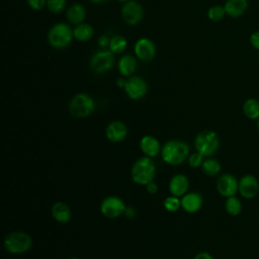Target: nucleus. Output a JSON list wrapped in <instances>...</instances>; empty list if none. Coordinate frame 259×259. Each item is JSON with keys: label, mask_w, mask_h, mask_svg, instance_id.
Returning <instances> with one entry per match:
<instances>
[{"label": "nucleus", "mask_w": 259, "mask_h": 259, "mask_svg": "<svg viewBox=\"0 0 259 259\" xmlns=\"http://www.w3.org/2000/svg\"><path fill=\"white\" fill-rule=\"evenodd\" d=\"M189 146L181 140L167 141L161 149L162 160L171 166L182 164L189 156Z\"/></svg>", "instance_id": "obj_1"}, {"label": "nucleus", "mask_w": 259, "mask_h": 259, "mask_svg": "<svg viewBox=\"0 0 259 259\" xmlns=\"http://www.w3.org/2000/svg\"><path fill=\"white\" fill-rule=\"evenodd\" d=\"M156 175V165L152 158L144 156L138 159L132 166L131 177L139 185L146 186L154 180Z\"/></svg>", "instance_id": "obj_2"}, {"label": "nucleus", "mask_w": 259, "mask_h": 259, "mask_svg": "<svg viewBox=\"0 0 259 259\" xmlns=\"http://www.w3.org/2000/svg\"><path fill=\"white\" fill-rule=\"evenodd\" d=\"M96 107L95 100L87 93H77L69 102V112L75 118H85L91 115Z\"/></svg>", "instance_id": "obj_3"}, {"label": "nucleus", "mask_w": 259, "mask_h": 259, "mask_svg": "<svg viewBox=\"0 0 259 259\" xmlns=\"http://www.w3.org/2000/svg\"><path fill=\"white\" fill-rule=\"evenodd\" d=\"M73 28L70 24L59 22L54 24L48 32V41L55 49H65L73 40Z\"/></svg>", "instance_id": "obj_4"}, {"label": "nucleus", "mask_w": 259, "mask_h": 259, "mask_svg": "<svg viewBox=\"0 0 259 259\" xmlns=\"http://www.w3.org/2000/svg\"><path fill=\"white\" fill-rule=\"evenodd\" d=\"M194 147L196 152L200 153L204 158L211 157L217 153L220 147V138L213 131H202L196 135L194 139Z\"/></svg>", "instance_id": "obj_5"}, {"label": "nucleus", "mask_w": 259, "mask_h": 259, "mask_svg": "<svg viewBox=\"0 0 259 259\" xmlns=\"http://www.w3.org/2000/svg\"><path fill=\"white\" fill-rule=\"evenodd\" d=\"M32 247L31 237L22 231L9 233L4 239V248L10 254H23Z\"/></svg>", "instance_id": "obj_6"}, {"label": "nucleus", "mask_w": 259, "mask_h": 259, "mask_svg": "<svg viewBox=\"0 0 259 259\" xmlns=\"http://www.w3.org/2000/svg\"><path fill=\"white\" fill-rule=\"evenodd\" d=\"M114 64V54L109 50L96 51L89 61V67L95 74L101 75L108 72Z\"/></svg>", "instance_id": "obj_7"}, {"label": "nucleus", "mask_w": 259, "mask_h": 259, "mask_svg": "<svg viewBox=\"0 0 259 259\" xmlns=\"http://www.w3.org/2000/svg\"><path fill=\"white\" fill-rule=\"evenodd\" d=\"M120 14L126 24L137 25L144 17V8L138 1L128 0L122 4Z\"/></svg>", "instance_id": "obj_8"}, {"label": "nucleus", "mask_w": 259, "mask_h": 259, "mask_svg": "<svg viewBox=\"0 0 259 259\" xmlns=\"http://www.w3.org/2000/svg\"><path fill=\"white\" fill-rule=\"evenodd\" d=\"M123 89L130 99L140 100L146 96L148 92V84L142 77L133 75L127 77Z\"/></svg>", "instance_id": "obj_9"}, {"label": "nucleus", "mask_w": 259, "mask_h": 259, "mask_svg": "<svg viewBox=\"0 0 259 259\" xmlns=\"http://www.w3.org/2000/svg\"><path fill=\"white\" fill-rule=\"evenodd\" d=\"M125 207L126 205L120 197L110 195L102 200L100 204V211L108 219H116L124 212Z\"/></svg>", "instance_id": "obj_10"}, {"label": "nucleus", "mask_w": 259, "mask_h": 259, "mask_svg": "<svg viewBox=\"0 0 259 259\" xmlns=\"http://www.w3.org/2000/svg\"><path fill=\"white\" fill-rule=\"evenodd\" d=\"M218 192L224 197H230L236 195L239 192V180L230 173L222 174L215 184Z\"/></svg>", "instance_id": "obj_11"}, {"label": "nucleus", "mask_w": 259, "mask_h": 259, "mask_svg": "<svg viewBox=\"0 0 259 259\" xmlns=\"http://www.w3.org/2000/svg\"><path fill=\"white\" fill-rule=\"evenodd\" d=\"M156 45L148 37L139 38L134 47L135 56L143 62L152 61L156 56Z\"/></svg>", "instance_id": "obj_12"}, {"label": "nucleus", "mask_w": 259, "mask_h": 259, "mask_svg": "<svg viewBox=\"0 0 259 259\" xmlns=\"http://www.w3.org/2000/svg\"><path fill=\"white\" fill-rule=\"evenodd\" d=\"M259 192V182L252 174H246L239 180V193L246 199H253Z\"/></svg>", "instance_id": "obj_13"}, {"label": "nucleus", "mask_w": 259, "mask_h": 259, "mask_svg": "<svg viewBox=\"0 0 259 259\" xmlns=\"http://www.w3.org/2000/svg\"><path fill=\"white\" fill-rule=\"evenodd\" d=\"M105 136L111 143H120L127 136V127L122 121L113 120L107 124Z\"/></svg>", "instance_id": "obj_14"}, {"label": "nucleus", "mask_w": 259, "mask_h": 259, "mask_svg": "<svg viewBox=\"0 0 259 259\" xmlns=\"http://www.w3.org/2000/svg\"><path fill=\"white\" fill-rule=\"evenodd\" d=\"M169 191L171 195L177 196V197H182L185 195L188 191L189 188V181L188 178L184 174H175L174 176L171 177L169 181Z\"/></svg>", "instance_id": "obj_15"}, {"label": "nucleus", "mask_w": 259, "mask_h": 259, "mask_svg": "<svg viewBox=\"0 0 259 259\" xmlns=\"http://www.w3.org/2000/svg\"><path fill=\"white\" fill-rule=\"evenodd\" d=\"M140 149L143 154L150 158H155L161 154V145L157 138L151 135L144 136L140 141Z\"/></svg>", "instance_id": "obj_16"}, {"label": "nucleus", "mask_w": 259, "mask_h": 259, "mask_svg": "<svg viewBox=\"0 0 259 259\" xmlns=\"http://www.w3.org/2000/svg\"><path fill=\"white\" fill-rule=\"evenodd\" d=\"M203 204V198L198 192H187L181 197V207L188 213L197 212Z\"/></svg>", "instance_id": "obj_17"}, {"label": "nucleus", "mask_w": 259, "mask_h": 259, "mask_svg": "<svg viewBox=\"0 0 259 259\" xmlns=\"http://www.w3.org/2000/svg\"><path fill=\"white\" fill-rule=\"evenodd\" d=\"M248 7V0H226L224 4L226 14L232 18H238L244 15Z\"/></svg>", "instance_id": "obj_18"}, {"label": "nucleus", "mask_w": 259, "mask_h": 259, "mask_svg": "<svg viewBox=\"0 0 259 259\" xmlns=\"http://www.w3.org/2000/svg\"><path fill=\"white\" fill-rule=\"evenodd\" d=\"M117 69L120 75L123 77H131L138 69V62L137 57L132 55H124L122 56L117 63Z\"/></svg>", "instance_id": "obj_19"}, {"label": "nucleus", "mask_w": 259, "mask_h": 259, "mask_svg": "<svg viewBox=\"0 0 259 259\" xmlns=\"http://www.w3.org/2000/svg\"><path fill=\"white\" fill-rule=\"evenodd\" d=\"M66 16L70 24L78 25L84 22L86 18V10L82 4L75 3L68 8L66 12Z\"/></svg>", "instance_id": "obj_20"}, {"label": "nucleus", "mask_w": 259, "mask_h": 259, "mask_svg": "<svg viewBox=\"0 0 259 259\" xmlns=\"http://www.w3.org/2000/svg\"><path fill=\"white\" fill-rule=\"evenodd\" d=\"M52 215L58 223L66 224L71 220L72 211L67 203L58 201L52 207Z\"/></svg>", "instance_id": "obj_21"}, {"label": "nucleus", "mask_w": 259, "mask_h": 259, "mask_svg": "<svg viewBox=\"0 0 259 259\" xmlns=\"http://www.w3.org/2000/svg\"><path fill=\"white\" fill-rule=\"evenodd\" d=\"M73 34L76 40L85 42L92 38L94 34V29L89 23L83 22L78 25H75V27L73 28Z\"/></svg>", "instance_id": "obj_22"}, {"label": "nucleus", "mask_w": 259, "mask_h": 259, "mask_svg": "<svg viewBox=\"0 0 259 259\" xmlns=\"http://www.w3.org/2000/svg\"><path fill=\"white\" fill-rule=\"evenodd\" d=\"M243 113L247 118L257 120L259 118V101L256 98H247L243 103Z\"/></svg>", "instance_id": "obj_23"}, {"label": "nucleus", "mask_w": 259, "mask_h": 259, "mask_svg": "<svg viewBox=\"0 0 259 259\" xmlns=\"http://www.w3.org/2000/svg\"><path fill=\"white\" fill-rule=\"evenodd\" d=\"M221 163L213 158L205 159L201 165V170L206 176H217L221 172Z\"/></svg>", "instance_id": "obj_24"}, {"label": "nucleus", "mask_w": 259, "mask_h": 259, "mask_svg": "<svg viewBox=\"0 0 259 259\" xmlns=\"http://www.w3.org/2000/svg\"><path fill=\"white\" fill-rule=\"evenodd\" d=\"M225 209L228 214L232 217H237L242 211V202L237 196L227 197L225 201Z\"/></svg>", "instance_id": "obj_25"}, {"label": "nucleus", "mask_w": 259, "mask_h": 259, "mask_svg": "<svg viewBox=\"0 0 259 259\" xmlns=\"http://www.w3.org/2000/svg\"><path fill=\"white\" fill-rule=\"evenodd\" d=\"M127 47V41L124 36L122 35H114L110 38L109 42V51H111L113 54H120L124 52V50Z\"/></svg>", "instance_id": "obj_26"}, {"label": "nucleus", "mask_w": 259, "mask_h": 259, "mask_svg": "<svg viewBox=\"0 0 259 259\" xmlns=\"http://www.w3.org/2000/svg\"><path fill=\"white\" fill-rule=\"evenodd\" d=\"M226 15L227 14L224 5H213L207 10V18L213 22L221 21Z\"/></svg>", "instance_id": "obj_27"}, {"label": "nucleus", "mask_w": 259, "mask_h": 259, "mask_svg": "<svg viewBox=\"0 0 259 259\" xmlns=\"http://www.w3.org/2000/svg\"><path fill=\"white\" fill-rule=\"evenodd\" d=\"M163 206L167 211L175 212L181 207V198L174 195L167 196L163 201Z\"/></svg>", "instance_id": "obj_28"}, {"label": "nucleus", "mask_w": 259, "mask_h": 259, "mask_svg": "<svg viewBox=\"0 0 259 259\" xmlns=\"http://www.w3.org/2000/svg\"><path fill=\"white\" fill-rule=\"evenodd\" d=\"M66 0H47V7L52 13H61L66 7Z\"/></svg>", "instance_id": "obj_29"}, {"label": "nucleus", "mask_w": 259, "mask_h": 259, "mask_svg": "<svg viewBox=\"0 0 259 259\" xmlns=\"http://www.w3.org/2000/svg\"><path fill=\"white\" fill-rule=\"evenodd\" d=\"M204 157L198 153V152H195L191 155L188 156L187 158V162H188V165L191 167V168H198V167H201L204 159Z\"/></svg>", "instance_id": "obj_30"}, {"label": "nucleus", "mask_w": 259, "mask_h": 259, "mask_svg": "<svg viewBox=\"0 0 259 259\" xmlns=\"http://www.w3.org/2000/svg\"><path fill=\"white\" fill-rule=\"evenodd\" d=\"M26 2L28 6L35 11H39L47 6V0H26Z\"/></svg>", "instance_id": "obj_31"}, {"label": "nucleus", "mask_w": 259, "mask_h": 259, "mask_svg": "<svg viewBox=\"0 0 259 259\" xmlns=\"http://www.w3.org/2000/svg\"><path fill=\"white\" fill-rule=\"evenodd\" d=\"M249 41L253 49L259 51V30H255L250 34Z\"/></svg>", "instance_id": "obj_32"}, {"label": "nucleus", "mask_w": 259, "mask_h": 259, "mask_svg": "<svg viewBox=\"0 0 259 259\" xmlns=\"http://www.w3.org/2000/svg\"><path fill=\"white\" fill-rule=\"evenodd\" d=\"M97 42H98V46H99L101 49H105L106 47H109L110 38H109L107 35H101V36H99Z\"/></svg>", "instance_id": "obj_33"}, {"label": "nucleus", "mask_w": 259, "mask_h": 259, "mask_svg": "<svg viewBox=\"0 0 259 259\" xmlns=\"http://www.w3.org/2000/svg\"><path fill=\"white\" fill-rule=\"evenodd\" d=\"M145 187H146L147 192L150 194H156L158 192V185L154 181H151Z\"/></svg>", "instance_id": "obj_34"}, {"label": "nucleus", "mask_w": 259, "mask_h": 259, "mask_svg": "<svg viewBox=\"0 0 259 259\" xmlns=\"http://www.w3.org/2000/svg\"><path fill=\"white\" fill-rule=\"evenodd\" d=\"M193 259H214L208 252H199L197 253Z\"/></svg>", "instance_id": "obj_35"}, {"label": "nucleus", "mask_w": 259, "mask_h": 259, "mask_svg": "<svg viewBox=\"0 0 259 259\" xmlns=\"http://www.w3.org/2000/svg\"><path fill=\"white\" fill-rule=\"evenodd\" d=\"M123 214L126 217V218H128V219H132V218H134L135 215H136V210H135V208L134 207H132V206H130V207H125V209H124V212H123Z\"/></svg>", "instance_id": "obj_36"}, {"label": "nucleus", "mask_w": 259, "mask_h": 259, "mask_svg": "<svg viewBox=\"0 0 259 259\" xmlns=\"http://www.w3.org/2000/svg\"><path fill=\"white\" fill-rule=\"evenodd\" d=\"M125 81H126V79H123V78H118L117 80H116V86L117 87H119V88H123L124 87V85H125Z\"/></svg>", "instance_id": "obj_37"}, {"label": "nucleus", "mask_w": 259, "mask_h": 259, "mask_svg": "<svg viewBox=\"0 0 259 259\" xmlns=\"http://www.w3.org/2000/svg\"><path fill=\"white\" fill-rule=\"evenodd\" d=\"M91 3H94V4H102V3H105L107 2L108 0H89Z\"/></svg>", "instance_id": "obj_38"}, {"label": "nucleus", "mask_w": 259, "mask_h": 259, "mask_svg": "<svg viewBox=\"0 0 259 259\" xmlns=\"http://www.w3.org/2000/svg\"><path fill=\"white\" fill-rule=\"evenodd\" d=\"M116 1H117V2H120V3H122V4H123L124 2H126V1H128V0H116Z\"/></svg>", "instance_id": "obj_39"}, {"label": "nucleus", "mask_w": 259, "mask_h": 259, "mask_svg": "<svg viewBox=\"0 0 259 259\" xmlns=\"http://www.w3.org/2000/svg\"><path fill=\"white\" fill-rule=\"evenodd\" d=\"M257 128H258V131H259V118L257 119Z\"/></svg>", "instance_id": "obj_40"}, {"label": "nucleus", "mask_w": 259, "mask_h": 259, "mask_svg": "<svg viewBox=\"0 0 259 259\" xmlns=\"http://www.w3.org/2000/svg\"><path fill=\"white\" fill-rule=\"evenodd\" d=\"M70 259H80V258H78V257H72V258H70Z\"/></svg>", "instance_id": "obj_41"}]
</instances>
